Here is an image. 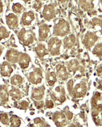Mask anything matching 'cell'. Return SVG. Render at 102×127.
<instances>
[{"label": "cell", "instance_id": "obj_16", "mask_svg": "<svg viewBox=\"0 0 102 127\" xmlns=\"http://www.w3.org/2000/svg\"><path fill=\"white\" fill-rule=\"evenodd\" d=\"M56 69L58 77L60 80H65L67 78L68 75L66 72V68L63 66L58 65L57 66Z\"/></svg>", "mask_w": 102, "mask_h": 127}, {"label": "cell", "instance_id": "obj_6", "mask_svg": "<svg viewBox=\"0 0 102 127\" xmlns=\"http://www.w3.org/2000/svg\"><path fill=\"white\" fill-rule=\"evenodd\" d=\"M35 18L34 13L32 10H27L24 12L21 17V22L24 26H28L32 24Z\"/></svg>", "mask_w": 102, "mask_h": 127}, {"label": "cell", "instance_id": "obj_19", "mask_svg": "<svg viewBox=\"0 0 102 127\" xmlns=\"http://www.w3.org/2000/svg\"><path fill=\"white\" fill-rule=\"evenodd\" d=\"M35 52L40 57H42L48 54V50L46 49L45 45L42 44H38L35 48Z\"/></svg>", "mask_w": 102, "mask_h": 127}, {"label": "cell", "instance_id": "obj_28", "mask_svg": "<svg viewBox=\"0 0 102 127\" xmlns=\"http://www.w3.org/2000/svg\"><path fill=\"white\" fill-rule=\"evenodd\" d=\"M89 24L94 27H98L101 28L102 27V20L97 18H93L89 22Z\"/></svg>", "mask_w": 102, "mask_h": 127}, {"label": "cell", "instance_id": "obj_23", "mask_svg": "<svg viewBox=\"0 0 102 127\" xmlns=\"http://www.w3.org/2000/svg\"><path fill=\"white\" fill-rule=\"evenodd\" d=\"M44 94V91L41 89H35L33 91L32 94L33 97L35 99L39 100L41 99L43 97Z\"/></svg>", "mask_w": 102, "mask_h": 127}, {"label": "cell", "instance_id": "obj_14", "mask_svg": "<svg viewBox=\"0 0 102 127\" xmlns=\"http://www.w3.org/2000/svg\"><path fill=\"white\" fill-rule=\"evenodd\" d=\"M65 116L62 113L58 112L54 116V122L58 126H63L66 124Z\"/></svg>", "mask_w": 102, "mask_h": 127}, {"label": "cell", "instance_id": "obj_7", "mask_svg": "<svg viewBox=\"0 0 102 127\" xmlns=\"http://www.w3.org/2000/svg\"><path fill=\"white\" fill-rule=\"evenodd\" d=\"M6 21L7 25L11 29H15L19 25V19L13 12H8L6 16Z\"/></svg>", "mask_w": 102, "mask_h": 127}, {"label": "cell", "instance_id": "obj_27", "mask_svg": "<svg viewBox=\"0 0 102 127\" xmlns=\"http://www.w3.org/2000/svg\"><path fill=\"white\" fill-rule=\"evenodd\" d=\"M10 123L12 127H19L21 124V121L17 116H13L10 118Z\"/></svg>", "mask_w": 102, "mask_h": 127}, {"label": "cell", "instance_id": "obj_13", "mask_svg": "<svg viewBox=\"0 0 102 127\" xmlns=\"http://www.w3.org/2000/svg\"><path fill=\"white\" fill-rule=\"evenodd\" d=\"M13 71V68L10 64L4 63L0 67V73L4 77H9Z\"/></svg>", "mask_w": 102, "mask_h": 127}, {"label": "cell", "instance_id": "obj_29", "mask_svg": "<svg viewBox=\"0 0 102 127\" xmlns=\"http://www.w3.org/2000/svg\"><path fill=\"white\" fill-rule=\"evenodd\" d=\"M93 53L97 55L102 54V44H97L93 51Z\"/></svg>", "mask_w": 102, "mask_h": 127}, {"label": "cell", "instance_id": "obj_22", "mask_svg": "<svg viewBox=\"0 0 102 127\" xmlns=\"http://www.w3.org/2000/svg\"><path fill=\"white\" fill-rule=\"evenodd\" d=\"M10 32L4 26H0V41L10 36Z\"/></svg>", "mask_w": 102, "mask_h": 127}, {"label": "cell", "instance_id": "obj_15", "mask_svg": "<svg viewBox=\"0 0 102 127\" xmlns=\"http://www.w3.org/2000/svg\"><path fill=\"white\" fill-rule=\"evenodd\" d=\"M39 37L41 39H46L49 36V28L46 24H43L39 28Z\"/></svg>", "mask_w": 102, "mask_h": 127}, {"label": "cell", "instance_id": "obj_20", "mask_svg": "<svg viewBox=\"0 0 102 127\" xmlns=\"http://www.w3.org/2000/svg\"><path fill=\"white\" fill-rule=\"evenodd\" d=\"M100 93L97 92L93 99V105L97 109H101L102 108V99L100 97Z\"/></svg>", "mask_w": 102, "mask_h": 127}, {"label": "cell", "instance_id": "obj_24", "mask_svg": "<svg viewBox=\"0 0 102 127\" xmlns=\"http://www.w3.org/2000/svg\"><path fill=\"white\" fill-rule=\"evenodd\" d=\"M47 81L50 86H53L57 81L55 74L53 72H50L47 75Z\"/></svg>", "mask_w": 102, "mask_h": 127}, {"label": "cell", "instance_id": "obj_25", "mask_svg": "<svg viewBox=\"0 0 102 127\" xmlns=\"http://www.w3.org/2000/svg\"><path fill=\"white\" fill-rule=\"evenodd\" d=\"M23 82V78L20 75H15L11 78V83L15 86H19Z\"/></svg>", "mask_w": 102, "mask_h": 127}, {"label": "cell", "instance_id": "obj_36", "mask_svg": "<svg viewBox=\"0 0 102 127\" xmlns=\"http://www.w3.org/2000/svg\"><path fill=\"white\" fill-rule=\"evenodd\" d=\"M67 117L68 118V119L69 120H71L72 118V116H73V114L71 113V112H69L67 113Z\"/></svg>", "mask_w": 102, "mask_h": 127}, {"label": "cell", "instance_id": "obj_35", "mask_svg": "<svg viewBox=\"0 0 102 127\" xmlns=\"http://www.w3.org/2000/svg\"><path fill=\"white\" fill-rule=\"evenodd\" d=\"M35 105L37 106V108L38 109H41V108L42 107L43 105V103H42V102H36L35 103Z\"/></svg>", "mask_w": 102, "mask_h": 127}, {"label": "cell", "instance_id": "obj_40", "mask_svg": "<svg viewBox=\"0 0 102 127\" xmlns=\"http://www.w3.org/2000/svg\"><path fill=\"white\" fill-rule=\"evenodd\" d=\"M24 0V2H29L30 1H31V0Z\"/></svg>", "mask_w": 102, "mask_h": 127}, {"label": "cell", "instance_id": "obj_8", "mask_svg": "<svg viewBox=\"0 0 102 127\" xmlns=\"http://www.w3.org/2000/svg\"><path fill=\"white\" fill-rule=\"evenodd\" d=\"M97 0H79L81 8L85 11H91L97 6Z\"/></svg>", "mask_w": 102, "mask_h": 127}, {"label": "cell", "instance_id": "obj_26", "mask_svg": "<svg viewBox=\"0 0 102 127\" xmlns=\"http://www.w3.org/2000/svg\"><path fill=\"white\" fill-rule=\"evenodd\" d=\"M10 96L13 100L19 99L20 97V90L17 88H13L10 91Z\"/></svg>", "mask_w": 102, "mask_h": 127}, {"label": "cell", "instance_id": "obj_33", "mask_svg": "<svg viewBox=\"0 0 102 127\" xmlns=\"http://www.w3.org/2000/svg\"><path fill=\"white\" fill-rule=\"evenodd\" d=\"M46 105L47 107L49 108H51L53 107L54 106L53 103L52 102V101L50 100L48 102H47V103H46Z\"/></svg>", "mask_w": 102, "mask_h": 127}, {"label": "cell", "instance_id": "obj_4", "mask_svg": "<svg viewBox=\"0 0 102 127\" xmlns=\"http://www.w3.org/2000/svg\"><path fill=\"white\" fill-rule=\"evenodd\" d=\"M44 19L47 20H52L56 16V9L53 4L45 5L42 10Z\"/></svg>", "mask_w": 102, "mask_h": 127}, {"label": "cell", "instance_id": "obj_3", "mask_svg": "<svg viewBox=\"0 0 102 127\" xmlns=\"http://www.w3.org/2000/svg\"><path fill=\"white\" fill-rule=\"evenodd\" d=\"M61 42L57 37H52L48 42V51L52 55H58L60 54V48Z\"/></svg>", "mask_w": 102, "mask_h": 127}, {"label": "cell", "instance_id": "obj_5", "mask_svg": "<svg viewBox=\"0 0 102 127\" xmlns=\"http://www.w3.org/2000/svg\"><path fill=\"white\" fill-rule=\"evenodd\" d=\"M97 39L98 37L96 34L91 32H88L84 36L83 43L86 48L90 49L95 44Z\"/></svg>", "mask_w": 102, "mask_h": 127}, {"label": "cell", "instance_id": "obj_9", "mask_svg": "<svg viewBox=\"0 0 102 127\" xmlns=\"http://www.w3.org/2000/svg\"><path fill=\"white\" fill-rule=\"evenodd\" d=\"M29 78L31 82L37 84L41 83L42 79V74L39 68H35L29 74Z\"/></svg>", "mask_w": 102, "mask_h": 127}, {"label": "cell", "instance_id": "obj_32", "mask_svg": "<svg viewBox=\"0 0 102 127\" xmlns=\"http://www.w3.org/2000/svg\"><path fill=\"white\" fill-rule=\"evenodd\" d=\"M28 103L26 101H22L21 103H20V105L21 107L23 109H25L28 106Z\"/></svg>", "mask_w": 102, "mask_h": 127}, {"label": "cell", "instance_id": "obj_30", "mask_svg": "<svg viewBox=\"0 0 102 127\" xmlns=\"http://www.w3.org/2000/svg\"><path fill=\"white\" fill-rule=\"evenodd\" d=\"M42 6L41 0H34L33 4V8L35 10H39L41 9Z\"/></svg>", "mask_w": 102, "mask_h": 127}, {"label": "cell", "instance_id": "obj_31", "mask_svg": "<svg viewBox=\"0 0 102 127\" xmlns=\"http://www.w3.org/2000/svg\"><path fill=\"white\" fill-rule=\"evenodd\" d=\"M0 121L4 125H7L9 123V118L6 113L0 114Z\"/></svg>", "mask_w": 102, "mask_h": 127}, {"label": "cell", "instance_id": "obj_17", "mask_svg": "<svg viewBox=\"0 0 102 127\" xmlns=\"http://www.w3.org/2000/svg\"><path fill=\"white\" fill-rule=\"evenodd\" d=\"M19 64L23 68H27L29 66L30 59L28 55L25 54H22L19 57Z\"/></svg>", "mask_w": 102, "mask_h": 127}, {"label": "cell", "instance_id": "obj_41", "mask_svg": "<svg viewBox=\"0 0 102 127\" xmlns=\"http://www.w3.org/2000/svg\"><path fill=\"white\" fill-rule=\"evenodd\" d=\"M43 0V1H46V0Z\"/></svg>", "mask_w": 102, "mask_h": 127}, {"label": "cell", "instance_id": "obj_1", "mask_svg": "<svg viewBox=\"0 0 102 127\" xmlns=\"http://www.w3.org/2000/svg\"><path fill=\"white\" fill-rule=\"evenodd\" d=\"M70 31V24L68 21L64 19L58 20L54 26V34L56 35L63 36L68 34Z\"/></svg>", "mask_w": 102, "mask_h": 127}, {"label": "cell", "instance_id": "obj_12", "mask_svg": "<svg viewBox=\"0 0 102 127\" xmlns=\"http://www.w3.org/2000/svg\"><path fill=\"white\" fill-rule=\"evenodd\" d=\"M11 9L15 14H20L24 10V4L20 0H15L11 5Z\"/></svg>", "mask_w": 102, "mask_h": 127}, {"label": "cell", "instance_id": "obj_11", "mask_svg": "<svg viewBox=\"0 0 102 127\" xmlns=\"http://www.w3.org/2000/svg\"><path fill=\"white\" fill-rule=\"evenodd\" d=\"M20 53L15 49H10L6 54V59L7 61L12 63H17L19 59Z\"/></svg>", "mask_w": 102, "mask_h": 127}, {"label": "cell", "instance_id": "obj_21", "mask_svg": "<svg viewBox=\"0 0 102 127\" xmlns=\"http://www.w3.org/2000/svg\"><path fill=\"white\" fill-rule=\"evenodd\" d=\"M0 96L3 101H7L8 100L9 94L5 86H2L0 87Z\"/></svg>", "mask_w": 102, "mask_h": 127}, {"label": "cell", "instance_id": "obj_2", "mask_svg": "<svg viewBox=\"0 0 102 127\" xmlns=\"http://www.w3.org/2000/svg\"><path fill=\"white\" fill-rule=\"evenodd\" d=\"M18 35L20 41L25 46L32 44L34 42V34L30 30L22 29L20 30Z\"/></svg>", "mask_w": 102, "mask_h": 127}, {"label": "cell", "instance_id": "obj_34", "mask_svg": "<svg viewBox=\"0 0 102 127\" xmlns=\"http://www.w3.org/2000/svg\"><path fill=\"white\" fill-rule=\"evenodd\" d=\"M4 10V4L2 0H0V13H1Z\"/></svg>", "mask_w": 102, "mask_h": 127}, {"label": "cell", "instance_id": "obj_18", "mask_svg": "<svg viewBox=\"0 0 102 127\" xmlns=\"http://www.w3.org/2000/svg\"><path fill=\"white\" fill-rule=\"evenodd\" d=\"M75 43V37L73 34H71L66 37L63 40L64 46L66 48H71Z\"/></svg>", "mask_w": 102, "mask_h": 127}, {"label": "cell", "instance_id": "obj_38", "mask_svg": "<svg viewBox=\"0 0 102 127\" xmlns=\"http://www.w3.org/2000/svg\"><path fill=\"white\" fill-rule=\"evenodd\" d=\"M40 121H41V120H40V118H36V119L34 120V122L36 124H38V123H39V122H40Z\"/></svg>", "mask_w": 102, "mask_h": 127}, {"label": "cell", "instance_id": "obj_10", "mask_svg": "<svg viewBox=\"0 0 102 127\" xmlns=\"http://www.w3.org/2000/svg\"><path fill=\"white\" fill-rule=\"evenodd\" d=\"M73 95L76 97H81L84 95L87 91V88L85 83L77 84L73 90Z\"/></svg>", "mask_w": 102, "mask_h": 127}, {"label": "cell", "instance_id": "obj_39", "mask_svg": "<svg viewBox=\"0 0 102 127\" xmlns=\"http://www.w3.org/2000/svg\"><path fill=\"white\" fill-rule=\"evenodd\" d=\"M2 49L1 47L0 46V56L1 54L2 53Z\"/></svg>", "mask_w": 102, "mask_h": 127}, {"label": "cell", "instance_id": "obj_37", "mask_svg": "<svg viewBox=\"0 0 102 127\" xmlns=\"http://www.w3.org/2000/svg\"><path fill=\"white\" fill-rule=\"evenodd\" d=\"M58 2H59L61 3H66L69 0H58Z\"/></svg>", "mask_w": 102, "mask_h": 127}]
</instances>
